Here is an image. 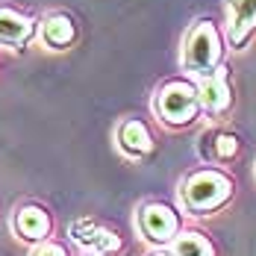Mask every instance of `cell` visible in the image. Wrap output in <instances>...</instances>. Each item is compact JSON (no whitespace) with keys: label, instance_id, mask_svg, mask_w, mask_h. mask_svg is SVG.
<instances>
[{"label":"cell","instance_id":"6da1fadb","mask_svg":"<svg viewBox=\"0 0 256 256\" xmlns=\"http://www.w3.org/2000/svg\"><path fill=\"white\" fill-rule=\"evenodd\" d=\"M238 194V180L221 165H194L177 182V206L186 218H215L227 212Z\"/></svg>","mask_w":256,"mask_h":256},{"label":"cell","instance_id":"7a4b0ae2","mask_svg":"<svg viewBox=\"0 0 256 256\" xmlns=\"http://www.w3.org/2000/svg\"><path fill=\"white\" fill-rule=\"evenodd\" d=\"M227 32H224V21L204 15L194 18L186 26L182 42H180V68L182 74L192 80H204L215 74L221 65H227Z\"/></svg>","mask_w":256,"mask_h":256},{"label":"cell","instance_id":"3957f363","mask_svg":"<svg viewBox=\"0 0 256 256\" xmlns=\"http://www.w3.org/2000/svg\"><path fill=\"white\" fill-rule=\"evenodd\" d=\"M150 112L154 118L171 132L192 130L194 124L204 121V106H200V92H198V80L186 77H168L154 88L150 98Z\"/></svg>","mask_w":256,"mask_h":256},{"label":"cell","instance_id":"277c9868","mask_svg":"<svg viewBox=\"0 0 256 256\" xmlns=\"http://www.w3.org/2000/svg\"><path fill=\"white\" fill-rule=\"evenodd\" d=\"M182 227H186V215L174 204L144 200L136 209V232L150 248H171L174 238L182 232Z\"/></svg>","mask_w":256,"mask_h":256},{"label":"cell","instance_id":"5b68a950","mask_svg":"<svg viewBox=\"0 0 256 256\" xmlns=\"http://www.w3.org/2000/svg\"><path fill=\"white\" fill-rule=\"evenodd\" d=\"M198 92H200V106H204V118L209 124H224L236 109V88L230 77V62L221 65L215 74L198 80Z\"/></svg>","mask_w":256,"mask_h":256},{"label":"cell","instance_id":"8992f818","mask_svg":"<svg viewBox=\"0 0 256 256\" xmlns=\"http://www.w3.org/2000/svg\"><path fill=\"white\" fill-rule=\"evenodd\" d=\"M71 242L82 254L92 256H121L124 254V236L115 227H106L98 218H77L68 227Z\"/></svg>","mask_w":256,"mask_h":256},{"label":"cell","instance_id":"52a82bcc","mask_svg":"<svg viewBox=\"0 0 256 256\" xmlns=\"http://www.w3.org/2000/svg\"><path fill=\"white\" fill-rule=\"evenodd\" d=\"M198 159L204 165H221V168H230L232 162H238V156L244 150V142L238 132H232L224 124H212L200 132L198 138Z\"/></svg>","mask_w":256,"mask_h":256},{"label":"cell","instance_id":"ba28073f","mask_svg":"<svg viewBox=\"0 0 256 256\" xmlns=\"http://www.w3.org/2000/svg\"><path fill=\"white\" fill-rule=\"evenodd\" d=\"M112 138H115V150L124 156L127 162H144V159H150L154 150H156L154 130H150V124H148L144 118H138V115L121 118V121L115 124Z\"/></svg>","mask_w":256,"mask_h":256},{"label":"cell","instance_id":"9c48e42d","mask_svg":"<svg viewBox=\"0 0 256 256\" xmlns=\"http://www.w3.org/2000/svg\"><path fill=\"white\" fill-rule=\"evenodd\" d=\"M224 32L230 53H244L256 42V0L224 3Z\"/></svg>","mask_w":256,"mask_h":256},{"label":"cell","instance_id":"30bf717a","mask_svg":"<svg viewBox=\"0 0 256 256\" xmlns=\"http://www.w3.org/2000/svg\"><path fill=\"white\" fill-rule=\"evenodd\" d=\"M12 232H15L18 242H24V244H30V248H36V244L53 238L50 209H48L44 204H36V200L15 206V212H12Z\"/></svg>","mask_w":256,"mask_h":256},{"label":"cell","instance_id":"8fae6325","mask_svg":"<svg viewBox=\"0 0 256 256\" xmlns=\"http://www.w3.org/2000/svg\"><path fill=\"white\" fill-rule=\"evenodd\" d=\"M80 42V26L65 9H50L38 18V44L50 53H68Z\"/></svg>","mask_w":256,"mask_h":256},{"label":"cell","instance_id":"7c38bea8","mask_svg":"<svg viewBox=\"0 0 256 256\" xmlns=\"http://www.w3.org/2000/svg\"><path fill=\"white\" fill-rule=\"evenodd\" d=\"M32 42H38V18L0 3V48L26 50Z\"/></svg>","mask_w":256,"mask_h":256},{"label":"cell","instance_id":"4fadbf2b","mask_svg":"<svg viewBox=\"0 0 256 256\" xmlns=\"http://www.w3.org/2000/svg\"><path fill=\"white\" fill-rule=\"evenodd\" d=\"M171 250H174V256H221L218 244L212 242L209 232L200 230V227H188V224L174 238Z\"/></svg>","mask_w":256,"mask_h":256},{"label":"cell","instance_id":"5bb4252c","mask_svg":"<svg viewBox=\"0 0 256 256\" xmlns=\"http://www.w3.org/2000/svg\"><path fill=\"white\" fill-rule=\"evenodd\" d=\"M30 256H71V250L65 248V242H59V238H48V242L30 248Z\"/></svg>","mask_w":256,"mask_h":256},{"label":"cell","instance_id":"9a60e30c","mask_svg":"<svg viewBox=\"0 0 256 256\" xmlns=\"http://www.w3.org/2000/svg\"><path fill=\"white\" fill-rule=\"evenodd\" d=\"M144 256H174V250L171 248H150Z\"/></svg>","mask_w":256,"mask_h":256},{"label":"cell","instance_id":"2e32d148","mask_svg":"<svg viewBox=\"0 0 256 256\" xmlns=\"http://www.w3.org/2000/svg\"><path fill=\"white\" fill-rule=\"evenodd\" d=\"M254 177H256V162H254Z\"/></svg>","mask_w":256,"mask_h":256},{"label":"cell","instance_id":"e0dca14e","mask_svg":"<svg viewBox=\"0 0 256 256\" xmlns=\"http://www.w3.org/2000/svg\"><path fill=\"white\" fill-rule=\"evenodd\" d=\"M82 256H92V254H82Z\"/></svg>","mask_w":256,"mask_h":256}]
</instances>
